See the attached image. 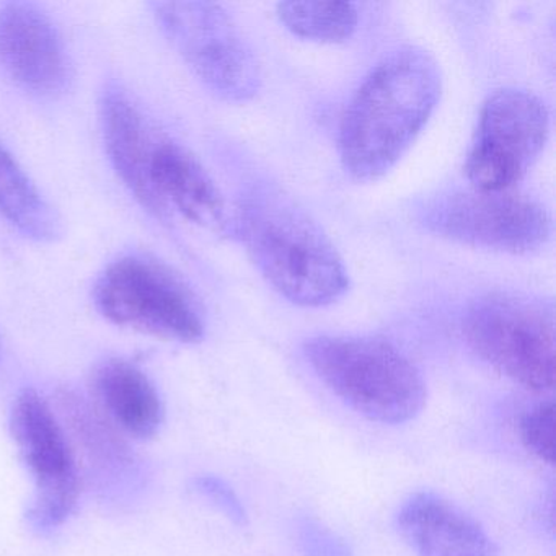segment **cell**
Wrapping results in <instances>:
<instances>
[{
    "label": "cell",
    "mask_w": 556,
    "mask_h": 556,
    "mask_svg": "<svg viewBox=\"0 0 556 556\" xmlns=\"http://www.w3.org/2000/svg\"><path fill=\"white\" fill-rule=\"evenodd\" d=\"M250 258L282 298L301 307H325L350 288L337 247L320 226L276 188L250 191L236 216Z\"/></svg>",
    "instance_id": "cell-2"
},
{
    "label": "cell",
    "mask_w": 556,
    "mask_h": 556,
    "mask_svg": "<svg viewBox=\"0 0 556 556\" xmlns=\"http://www.w3.org/2000/svg\"><path fill=\"white\" fill-rule=\"evenodd\" d=\"M131 197L155 219L180 216L210 232H236V220L210 172L184 142L162 129L149 146Z\"/></svg>",
    "instance_id": "cell-10"
},
{
    "label": "cell",
    "mask_w": 556,
    "mask_h": 556,
    "mask_svg": "<svg viewBox=\"0 0 556 556\" xmlns=\"http://www.w3.org/2000/svg\"><path fill=\"white\" fill-rule=\"evenodd\" d=\"M548 136V109L532 92L503 89L488 97L465 164L471 188L513 190L542 154Z\"/></svg>",
    "instance_id": "cell-8"
},
{
    "label": "cell",
    "mask_w": 556,
    "mask_h": 556,
    "mask_svg": "<svg viewBox=\"0 0 556 556\" xmlns=\"http://www.w3.org/2000/svg\"><path fill=\"white\" fill-rule=\"evenodd\" d=\"M194 490H197L201 496L211 501V503H213L220 513L226 514L232 522L239 523V526L245 523V509H243L239 497H237V494L233 493L232 488H230L226 481L217 477H211V475H203V477H198L197 480H194Z\"/></svg>",
    "instance_id": "cell-18"
},
{
    "label": "cell",
    "mask_w": 556,
    "mask_h": 556,
    "mask_svg": "<svg viewBox=\"0 0 556 556\" xmlns=\"http://www.w3.org/2000/svg\"><path fill=\"white\" fill-rule=\"evenodd\" d=\"M468 346L497 372L530 392L555 387L552 305L529 295L493 292L468 307L462 321Z\"/></svg>",
    "instance_id": "cell-5"
},
{
    "label": "cell",
    "mask_w": 556,
    "mask_h": 556,
    "mask_svg": "<svg viewBox=\"0 0 556 556\" xmlns=\"http://www.w3.org/2000/svg\"><path fill=\"white\" fill-rule=\"evenodd\" d=\"M304 354L327 389L370 421L403 425L425 408L421 372L390 341L324 334L311 338Z\"/></svg>",
    "instance_id": "cell-3"
},
{
    "label": "cell",
    "mask_w": 556,
    "mask_h": 556,
    "mask_svg": "<svg viewBox=\"0 0 556 556\" xmlns=\"http://www.w3.org/2000/svg\"><path fill=\"white\" fill-rule=\"evenodd\" d=\"M0 357H2V341H0Z\"/></svg>",
    "instance_id": "cell-20"
},
{
    "label": "cell",
    "mask_w": 556,
    "mask_h": 556,
    "mask_svg": "<svg viewBox=\"0 0 556 556\" xmlns=\"http://www.w3.org/2000/svg\"><path fill=\"white\" fill-rule=\"evenodd\" d=\"M92 301L110 324L159 340L193 344L206 333L197 292L151 253L135 250L112 260L93 282Z\"/></svg>",
    "instance_id": "cell-4"
},
{
    "label": "cell",
    "mask_w": 556,
    "mask_h": 556,
    "mask_svg": "<svg viewBox=\"0 0 556 556\" xmlns=\"http://www.w3.org/2000/svg\"><path fill=\"white\" fill-rule=\"evenodd\" d=\"M155 25L193 76L217 99L252 100L262 70L232 15L216 2H154Z\"/></svg>",
    "instance_id": "cell-6"
},
{
    "label": "cell",
    "mask_w": 556,
    "mask_h": 556,
    "mask_svg": "<svg viewBox=\"0 0 556 556\" xmlns=\"http://www.w3.org/2000/svg\"><path fill=\"white\" fill-rule=\"evenodd\" d=\"M396 526L418 556H497L486 530L434 493L409 496L396 514Z\"/></svg>",
    "instance_id": "cell-12"
},
{
    "label": "cell",
    "mask_w": 556,
    "mask_h": 556,
    "mask_svg": "<svg viewBox=\"0 0 556 556\" xmlns=\"http://www.w3.org/2000/svg\"><path fill=\"white\" fill-rule=\"evenodd\" d=\"M0 71L37 99H58L71 89L74 66L66 41L40 5L0 4Z\"/></svg>",
    "instance_id": "cell-11"
},
{
    "label": "cell",
    "mask_w": 556,
    "mask_h": 556,
    "mask_svg": "<svg viewBox=\"0 0 556 556\" xmlns=\"http://www.w3.org/2000/svg\"><path fill=\"white\" fill-rule=\"evenodd\" d=\"M11 429L35 481L28 519L41 532L56 529L70 519L80 494L79 470L66 429L35 389H24L15 399Z\"/></svg>",
    "instance_id": "cell-9"
},
{
    "label": "cell",
    "mask_w": 556,
    "mask_h": 556,
    "mask_svg": "<svg viewBox=\"0 0 556 556\" xmlns=\"http://www.w3.org/2000/svg\"><path fill=\"white\" fill-rule=\"evenodd\" d=\"M438 61L419 48H402L377 64L341 118L338 149L346 174L374 181L412 148L438 106Z\"/></svg>",
    "instance_id": "cell-1"
},
{
    "label": "cell",
    "mask_w": 556,
    "mask_h": 556,
    "mask_svg": "<svg viewBox=\"0 0 556 556\" xmlns=\"http://www.w3.org/2000/svg\"><path fill=\"white\" fill-rule=\"evenodd\" d=\"M276 12L295 37L318 43H343L359 25L356 5L350 2H281Z\"/></svg>",
    "instance_id": "cell-16"
},
{
    "label": "cell",
    "mask_w": 556,
    "mask_h": 556,
    "mask_svg": "<svg viewBox=\"0 0 556 556\" xmlns=\"http://www.w3.org/2000/svg\"><path fill=\"white\" fill-rule=\"evenodd\" d=\"M0 219L22 237L51 243L61 236V219L30 175L0 142Z\"/></svg>",
    "instance_id": "cell-14"
},
{
    "label": "cell",
    "mask_w": 556,
    "mask_h": 556,
    "mask_svg": "<svg viewBox=\"0 0 556 556\" xmlns=\"http://www.w3.org/2000/svg\"><path fill=\"white\" fill-rule=\"evenodd\" d=\"M308 529L311 530H308L307 542L305 543L314 553L312 556H346L340 543L334 542L333 536L320 532L317 527H308Z\"/></svg>",
    "instance_id": "cell-19"
},
{
    "label": "cell",
    "mask_w": 556,
    "mask_h": 556,
    "mask_svg": "<svg viewBox=\"0 0 556 556\" xmlns=\"http://www.w3.org/2000/svg\"><path fill=\"white\" fill-rule=\"evenodd\" d=\"M58 406L64 422L90 460L106 470H125L132 464L131 448L125 435L93 402L71 390H63L58 395Z\"/></svg>",
    "instance_id": "cell-15"
},
{
    "label": "cell",
    "mask_w": 556,
    "mask_h": 556,
    "mask_svg": "<svg viewBox=\"0 0 556 556\" xmlns=\"http://www.w3.org/2000/svg\"><path fill=\"white\" fill-rule=\"evenodd\" d=\"M519 435L523 447L539 460L555 462V406L553 402L540 403L526 413L519 421Z\"/></svg>",
    "instance_id": "cell-17"
},
{
    "label": "cell",
    "mask_w": 556,
    "mask_h": 556,
    "mask_svg": "<svg viewBox=\"0 0 556 556\" xmlns=\"http://www.w3.org/2000/svg\"><path fill=\"white\" fill-rule=\"evenodd\" d=\"M421 224L444 239L513 255L535 252L552 236L545 206L510 190L442 194L421 207Z\"/></svg>",
    "instance_id": "cell-7"
},
{
    "label": "cell",
    "mask_w": 556,
    "mask_h": 556,
    "mask_svg": "<svg viewBox=\"0 0 556 556\" xmlns=\"http://www.w3.org/2000/svg\"><path fill=\"white\" fill-rule=\"evenodd\" d=\"M90 395L123 435L149 439L164 422V402L154 382L138 364L123 357L97 364L90 376Z\"/></svg>",
    "instance_id": "cell-13"
}]
</instances>
